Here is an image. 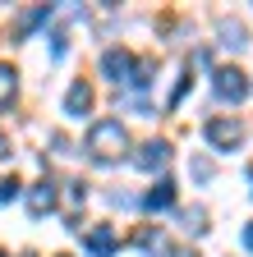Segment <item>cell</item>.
Masks as SVG:
<instances>
[{"label": "cell", "mask_w": 253, "mask_h": 257, "mask_svg": "<svg viewBox=\"0 0 253 257\" xmlns=\"http://www.w3.org/2000/svg\"><path fill=\"white\" fill-rule=\"evenodd\" d=\"M166 161H171V147H166V143H143L138 156H134V166H138V170H161Z\"/></svg>", "instance_id": "8"}, {"label": "cell", "mask_w": 253, "mask_h": 257, "mask_svg": "<svg viewBox=\"0 0 253 257\" xmlns=\"http://www.w3.org/2000/svg\"><path fill=\"white\" fill-rule=\"evenodd\" d=\"M88 110H92V87H88V83L78 78V83H74V87L65 92V115H74V119H83Z\"/></svg>", "instance_id": "6"}, {"label": "cell", "mask_w": 253, "mask_h": 257, "mask_svg": "<svg viewBox=\"0 0 253 257\" xmlns=\"http://www.w3.org/2000/svg\"><path fill=\"white\" fill-rule=\"evenodd\" d=\"M129 152V128L120 119H97L88 128V156L92 161H120Z\"/></svg>", "instance_id": "1"}, {"label": "cell", "mask_w": 253, "mask_h": 257, "mask_svg": "<svg viewBox=\"0 0 253 257\" xmlns=\"http://www.w3.org/2000/svg\"><path fill=\"white\" fill-rule=\"evenodd\" d=\"M216 32H221V46H230V51H244V46H248V32H244V23H235V19H221Z\"/></svg>", "instance_id": "10"}, {"label": "cell", "mask_w": 253, "mask_h": 257, "mask_svg": "<svg viewBox=\"0 0 253 257\" xmlns=\"http://www.w3.org/2000/svg\"><path fill=\"white\" fill-rule=\"evenodd\" d=\"M184 225H189V230H194V234H203V230H207V211H203V207L184 211Z\"/></svg>", "instance_id": "13"}, {"label": "cell", "mask_w": 253, "mask_h": 257, "mask_svg": "<svg viewBox=\"0 0 253 257\" xmlns=\"http://www.w3.org/2000/svg\"><path fill=\"white\" fill-rule=\"evenodd\" d=\"M83 243H88V252H92V257H111L120 239H115L111 225H97V230H88V239H83Z\"/></svg>", "instance_id": "9"}, {"label": "cell", "mask_w": 253, "mask_h": 257, "mask_svg": "<svg viewBox=\"0 0 253 257\" xmlns=\"http://www.w3.org/2000/svg\"><path fill=\"white\" fill-rule=\"evenodd\" d=\"M171 202H175V184H171V179H156V184L143 193V207H147V211H171Z\"/></svg>", "instance_id": "7"}, {"label": "cell", "mask_w": 253, "mask_h": 257, "mask_svg": "<svg viewBox=\"0 0 253 257\" xmlns=\"http://www.w3.org/2000/svg\"><path fill=\"white\" fill-rule=\"evenodd\" d=\"M102 74H106L111 83H129V78H134V55H129V51H106V55H102Z\"/></svg>", "instance_id": "4"}, {"label": "cell", "mask_w": 253, "mask_h": 257, "mask_svg": "<svg viewBox=\"0 0 253 257\" xmlns=\"http://www.w3.org/2000/svg\"><path fill=\"white\" fill-rule=\"evenodd\" d=\"M203 134H207V143H212L216 152H235V147L244 143V124H239L235 115H212V119L203 124Z\"/></svg>", "instance_id": "2"}, {"label": "cell", "mask_w": 253, "mask_h": 257, "mask_svg": "<svg viewBox=\"0 0 253 257\" xmlns=\"http://www.w3.org/2000/svg\"><path fill=\"white\" fill-rule=\"evenodd\" d=\"M14 92H19V69L14 64H0V106H10Z\"/></svg>", "instance_id": "11"}, {"label": "cell", "mask_w": 253, "mask_h": 257, "mask_svg": "<svg viewBox=\"0 0 253 257\" xmlns=\"http://www.w3.org/2000/svg\"><path fill=\"white\" fill-rule=\"evenodd\" d=\"M244 248H248V252H253V220H248V225H244Z\"/></svg>", "instance_id": "15"}, {"label": "cell", "mask_w": 253, "mask_h": 257, "mask_svg": "<svg viewBox=\"0 0 253 257\" xmlns=\"http://www.w3.org/2000/svg\"><path fill=\"white\" fill-rule=\"evenodd\" d=\"M19 188H23V184H19L14 175H0V202H10V198H19Z\"/></svg>", "instance_id": "14"}, {"label": "cell", "mask_w": 253, "mask_h": 257, "mask_svg": "<svg viewBox=\"0 0 253 257\" xmlns=\"http://www.w3.org/2000/svg\"><path fill=\"white\" fill-rule=\"evenodd\" d=\"M212 87H216L221 101H230V106H239L244 96H248V78H244V69H235V64L216 69V74H212Z\"/></svg>", "instance_id": "3"}, {"label": "cell", "mask_w": 253, "mask_h": 257, "mask_svg": "<svg viewBox=\"0 0 253 257\" xmlns=\"http://www.w3.org/2000/svg\"><path fill=\"white\" fill-rule=\"evenodd\" d=\"M28 211H33V216L55 211V184H51V179H37L33 188H28Z\"/></svg>", "instance_id": "5"}, {"label": "cell", "mask_w": 253, "mask_h": 257, "mask_svg": "<svg viewBox=\"0 0 253 257\" xmlns=\"http://www.w3.org/2000/svg\"><path fill=\"white\" fill-rule=\"evenodd\" d=\"M46 19H51V5L28 10V14H23V23H19V32H33V28H37V23H46Z\"/></svg>", "instance_id": "12"}]
</instances>
